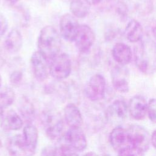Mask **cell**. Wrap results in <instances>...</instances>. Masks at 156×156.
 <instances>
[{"mask_svg":"<svg viewBox=\"0 0 156 156\" xmlns=\"http://www.w3.org/2000/svg\"><path fill=\"white\" fill-rule=\"evenodd\" d=\"M134 48V60L138 69L146 75L156 71V44L149 38L142 39Z\"/></svg>","mask_w":156,"mask_h":156,"instance_id":"1","label":"cell"},{"mask_svg":"<svg viewBox=\"0 0 156 156\" xmlns=\"http://www.w3.org/2000/svg\"><path fill=\"white\" fill-rule=\"evenodd\" d=\"M37 46L38 51L48 60H52L60 54L62 46L61 38L52 26L41 29L38 35Z\"/></svg>","mask_w":156,"mask_h":156,"instance_id":"2","label":"cell"},{"mask_svg":"<svg viewBox=\"0 0 156 156\" xmlns=\"http://www.w3.org/2000/svg\"><path fill=\"white\" fill-rule=\"evenodd\" d=\"M41 118L46 134L50 139L57 140L62 136L64 123L58 113L46 112L43 113Z\"/></svg>","mask_w":156,"mask_h":156,"instance_id":"3","label":"cell"},{"mask_svg":"<svg viewBox=\"0 0 156 156\" xmlns=\"http://www.w3.org/2000/svg\"><path fill=\"white\" fill-rule=\"evenodd\" d=\"M51 60L49 74L53 78L62 80L69 76L71 72V62L67 54H59Z\"/></svg>","mask_w":156,"mask_h":156,"instance_id":"4","label":"cell"},{"mask_svg":"<svg viewBox=\"0 0 156 156\" xmlns=\"http://www.w3.org/2000/svg\"><path fill=\"white\" fill-rule=\"evenodd\" d=\"M132 147L146 152L151 143V136L148 131L143 126L136 124L130 126L127 128Z\"/></svg>","mask_w":156,"mask_h":156,"instance_id":"5","label":"cell"},{"mask_svg":"<svg viewBox=\"0 0 156 156\" xmlns=\"http://www.w3.org/2000/svg\"><path fill=\"white\" fill-rule=\"evenodd\" d=\"M106 81L104 77L100 74L91 76L85 88L87 98L92 102H97L102 99L105 96Z\"/></svg>","mask_w":156,"mask_h":156,"instance_id":"6","label":"cell"},{"mask_svg":"<svg viewBox=\"0 0 156 156\" xmlns=\"http://www.w3.org/2000/svg\"><path fill=\"white\" fill-rule=\"evenodd\" d=\"M95 41V34L92 29L87 24L79 26L74 41L77 49L81 53L88 52Z\"/></svg>","mask_w":156,"mask_h":156,"instance_id":"7","label":"cell"},{"mask_svg":"<svg viewBox=\"0 0 156 156\" xmlns=\"http://www.w3.org/2000/svg\"><path fill=\"white\" fill-rule=\"evenodd\" d=\"M112 83L114 89L120 93L129 91V74L125 66L118 65L111 71Z\"/></svg>","mask_w":156,"mask_h":156,"instance_id":"8","label":"cell"},{"mask_svg":"<svg viewBox=\"0 0 156 156\" xmlns=\"http://www.w3.org/2000/svg\"><path fill=\"white\" fill-rule=\"evenodd\" d=\"M109 141L113 149L116 152L132 147L127 129L121 126L115 127L110 132Z\"/></svg>","mask_w":156,"mask_h":156,"instance_id":"9","label":"cell"},{"mask_svg":"<svg viewBox=\"0 0 156 156\" xmlns=\"http://www.w3.org/2000/svg\"><path fill=\"white\" fill-rule=\"evenodd\" d=\"M80 24L73 15L66 13L62 16L60 20V32L62 37L69 41H74Z\"/></svg>","mask_w":156,"mask_h":156,"instance_id":"10","label":"cell"},{"mask_svg":"<svg viewBox=\"0 0 156 156\" xmlns=\"http://www.w3.org/2000/svg\"><path fill=\"white\" fill-rule=\"evenodd\" d=\"M30 64L35 77L39 81H44L49 74L48 59L38 51H35L30 57Z\"/></svg>","mask_w":156,"mask_h":156,"instance_id":"11","label":"cell"},{"mask_svg":"<svg viewBox=\"0 0 156 156\" xmlns=\"http://www.w3.org/2000/svg\"><path fill=\"white\" fill-rule=\"evenodd\" d=\"M129 113L128 105L122 100L113 101L105 110L107 120L113 124L122 122Z\"/></svg>","mask_w":156,"mask_h":156,"instance_id":"12","label":"cell"},{"mask_svg":"<svg viewBox=\"0 0 156 156\" xmlns=\"http://www.w3.org/2000/svg\"><path fill=\"white\" fill-rule=\"evenodd\" d=\"M64 140L65 144L76 151H83L87 146L86 136L80 127H70L65 133Z\"/></svg>","mask_w":156,"mask_h":156,"instance_id":"13","label":"cell"},{"mask_svg":"<svg viewBox=\"0 0 156 156\" xmlns=\"http://www.w3.org/2000/svg\"><path fill=\"white\" fill-rule=\"evenodd\" d=\"M148 102L140 95L131 98L128 105V110L130 116L135 120H142L147 114Z\"/></svg>","mask_w":156,"mask_h":156,"instance_id":"14","label":"cell"},{"mask_svg":"<svg viewBox=\"0 0 156 156\" xmlns=\"http://www.w3.org/2000/svg\"><path fill=\"white\" fill-rule=\"evenodd\" d=\"M7 148L11 156H32V152L27 146L23 136L17 134L11 137L7 142Z\"/></svg>","mask_w":156,"mask_h":156,"instance_id":"15","label":"cell"},{"mask_svg":"<svg viewBox=\"0 0 156 156\" xmlns=\"http://www.w3.org/2000/svg\"><path fill=\"white\" fill-rule=\"evenodd\" d=\"M112 54L113 59L122 66L128 65L132 58V51L130 47L123 43H116L113 47Z\"/></svg>","mask_w":156,"mask_h":156,"instance_id":"16","label":"cell"},{"mask_svg":"<svg viewBox=\"0 0 156 156\" xmlns=\"http://www.w3.org/2000/svg\"><path fill=\"white\" fill-rule=\"evenodd\" d=\"M64 117L70 127L79 128L83 123V118L79 108L73 103L68 104L64 108Z\"/></svg>","mask_w":156,"mask_h":156,"instance_id":"17","label":"cell"},{"mask_svg":"<svg viewBox=\"0 0 156 156\" xmlns=\"http://www.w3.org/2000/svg\"><path fill=\"white\" fill-rule=\"evenodd\" d=\"M23 45V37L17 29H12L7 35L4 43V49L10 54L18 52Z\"/></svg>","mask_w":156,"mask_h":156,"instance_id":"18","label":"cell"},{"mask_svg":"<svg viewBox=\"0 0 156 156\" xmlns=\"http://www.w3.org/2000/svg\"><path fill=\"white\" fill-rule=\"evenodd\" d=\"M143 28L141 23L136 20H131L125 28V35L131 43H138L143 39Z\"/></svg>","mask_w":156,"mask_h":156,"instance_id":"19","label":"cell"},{"mask_svg":"<svg viewBox=\"0 0 156 156\" xmlns=\"http://www.w3.org/2000/svg\"><path fill=\"white\" fill-rule=\"evenodd\" d=\"M23 136L28 148L35 153L38 138L37 129L33 124L29 123L23 129Z\"/></svg>","mask_w":156,"mask_h":156,"instance_id":"20","label":"cell"},{"mask_svg":"<svg viewBox=\"0 0 156 156\" xmlns=\"http://www.w3.org/2000/svg\"><path fill=\"white\" fill-rule=\"evenodd\" d=\"M1 124L4 129L7 130H18L22 127L23 122L20 116L11 110L7 113Z\"/></svg>","mask_w":156,"mask_h":156,"instance_id":"21","label":"cell"},{"mask_svg":"<svg viewBox=\"0 0 156 156\" xmlns=\"http://www.w3.org/2000/svg\"><path fill=\"white\" fill-rule=\"evenodd\" d=\"M18 110L21 116L26 121L30 122L34 119L35 116V108L27 98L23 97L20 99Z\"/></svg>","mask_w":156,"mask_h":156,"instance_id":"22","label":"cell"},{"mask_svg":"<svg viewBox=\"0 0 156 156\" xmlns=\"http://www.w3.org/2000/svg\"><path fill=\"white\" fill-rule=\"evenodd\" d=\"M82 0H72L70 3V11L72 15L79 18H83L87 16L88 13V8Z\"/></svg>","mask_w":156,"mask_h":156,"instance_id":"23","label":"cell"},{"mask_svg":"<svg viewBox=\"0 0 156 156\" xmlns=\"http://www.w3.org/2000/svg\"><path fill=\"white\" fill-rule=\"evenodd\" d=\"M15 99L14 91L9 87H3L0 90V107L6 108L11 105Z\"/></svg>","mask_w":156,"mask_h":156,"instance_id":"24","label":"cell"},{"mask_svg":"<svg viewBox=\"0 0 156 156\" xmlns=\"http://www.w3.org/2000/svg\"><path fill=\"white\" fill-rule=\"evenodd\" d=\"M147 115L149 119L156 123V99H151L147 105Z\"/></svg>","mask_w":156,"mask_h":156,"instance_id":"25","label":"cell"},{"mask_svg":"<svg viewBox=\"0 0 156 156\" xmlns=\"http://www.w3.org/2000/svg\"><path fill=\"white\" fill-rule=\"evenodd\" d=\"M23 73L21 69L13 70L9 76V80L12 85L14 86L19 85L23 79Z\"/></svg>","mask_w":156,"mask_h":156,"instance_id":"26","label":"cell"},{"mask_svg":"<svg viewBox=\"0 0 156 156\" xmlns=\"http://www.w3.org/2000/svg\"><path fill=\"white\" fill-rule=\"evenodd\" d=\"M143 151L134 147H130L118 152V156H144Z\"/></svg>","mask_w":156,"mask_h":156,"instance_id":"27","label":"cell"},{"mask_svg":"<svg viewBox=\"0 0 156 156\" xmlns=\"http://www.w3.org/2000/svg\"><path fill=\"white\" fill-rule=\"evenodd\" d=\"M58 152L60 156H79L76 151L65 144L61 146Z\"/></svg>","mask_w":156,"mask_h":156,"instance_id":"28","label":"cell"},{"mask_svg":"<svg viewBox=\"0 0 156 156\" xmlns=\"http://www.w3.org/2000/svg\"><path fill=\"white\" fill-rule=\"evenodd\" d=\"M40 156H60L56 148L52 146L45 147L43 149Z\"/></svg>","mask_w":156,"mask_h":156,"instance_id":"29","label":"cell"},{"mask_svg":"<svg viewBox=\"0 0 156 156\" xmlns=\"http://www.w3.org/2000/svg\"><path fill=\"white\" fill-rule=\"evenodd\" d=\"M8 27V23L5 17L0 13V37L6 32Z\"/></svg>","mask_w":156,"mask_h":156,"instance_id":"30","label":"cell"},{"mask_svg":"<svg viewBox=\"0 0 156 156\" xmlns=\"http://www.w3.org/2000/svg\"><path fill=\"white\" fill-rule=\"evenodd\" d=\"M5 63V57L2 48V44L0 41V68L2 67Z\"/></svg>","mask_w":156,"mask_h":156,"instance_id":"31","label":"cell"},{"mask_svg":"<svg viewBox=\"0 0 156 156\" xmlns=\"http://www.w3.org/2000/svg\"><path fill=\"white\" fill-rule=\"evenodd\" d=\"M151 144L156 149V130H155L151 135Z\"/></svg>","mask_w":156,"mask_h":156,"instance_id":"32","label":"cell"},{"mask_svg":"<svg viewBox=\"0 0 156 156\" xmlns=\"http://www.w3.org/2000/svg\"><path fill=\"white\" fill-rule=\"evenodd\" d=\"M101 0H85V2L88 5H94L99 4Z\"/></svg>","mask_w":156,"mask_h":156,"instance_id":"33","label":"cell"},{"mask_svg":"<svg viewBox=\"0 0 156 156\" xmlns=\"http://www.w3.org/2000/svg\"><path fill=\"white\" fill-rule=\"evenodd\" d=\"M151 35L152 36V40L156 44V26L152 27L151 30Z\"/></svg>","mask_w":156,"mask_h":156,"instance_id":"34","label":"cell"},{"mask_svg":"<svg viewBox=\"0 0 156 156\" xmlns=\"http://www.w3.org/2000/svg\"><path fill=\"white\" fill-rule=\"evenodd\" d=\"M3 116H4V111L3 108L0 107V123H2L3 120Z\"/></svg>","mask_w":156,"mask_h":156,"instance_id":"35","label":"cell"},{"mask_svg":"<svg viewBox=\"0 0 156 156\" xmlns=\"http://www.w3.org/2000/svg\"><path fill=\"white\" fill-rule=\"evenodd\" d=\"M83 156H100L93 152H88L85 153Z\"/></svg>","mask_w":156,"mask_h":156,"instance_id":"36","label":"cell"},{"mask_svg":"<svg viewBox=\"0 0 156 156\" xmlns=\"http://www.w3.org/2000/svg\"><path fill=\"white\" fill-rule=\"evenodd\" d=\"M11 5H14L15 4H16V2H18L19 1V0H6Z\"/></svg>","mask_w":156,"mask_h":156,"instance_id":"37","label":"cell"},{"mask_svg":"<svg viewBox=\"0 0 156 156\" xmlns=\"http://www.w3.org/2000/svg\"><path fill=\"white\" fill-rule=\"evenodd\" d=\"M1 83H2V78H1V74H0V88H1Z\"/></svg>","mask_w":156,"mask_h":156,"instance_id":"38","label":"cell"}]
</instances>
